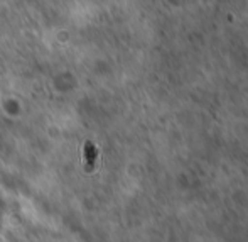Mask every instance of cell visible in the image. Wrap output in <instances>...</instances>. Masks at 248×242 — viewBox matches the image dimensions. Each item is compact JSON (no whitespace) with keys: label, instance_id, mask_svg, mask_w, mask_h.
Returning <instances> with one entry per match:
<instances>
[{"label":"cell","instance_id":"6da1fadb","mask_svg":"<svg viewBox=\"0 0 248 242\" xmlns=\"http://www.w3.org/2000/svg\"><path fill=\"white\" fill-rule=\"evenodd\" d=\"M86 151H88V171H92L93 170V166H95V159H96V154H95V147H93V144H90L88 142V146H86Z\"/></svg>","mask_w":248,"mask_h":242}]
</instances>
